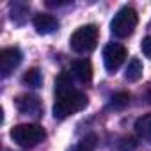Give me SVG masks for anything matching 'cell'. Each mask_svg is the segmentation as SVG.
Segmentation results:
<instances>
[{
	"label": "cell",
	"instance_id": "cell-11",
	"mask_svg": "<svg viewBox=\"0 0 151 151\" xmlns=\"http://www.w3.org/2000/svg\"><path fill=\"white\" fill-rule=\"evenodd\" d=\"M142 71H144L142 62H140L139 59H132V60L128 62V66H126L124 78H126L128 82H137V80L142 77Z\"/></svg>",
	"mask_w": 151,
	"mask_h": 151
},
{
	"label": "cell",
	"instance_id": "cell-5",
	"mask_svg": "<svg viewBox=\"0 0 151 151\" xmlns=\"http://www.w3.org/2000/svg\"><path fill=\"white\" fill-rule=\"evenodd\" d=\"M126 59V48L119 43H109L103 50V64L109 73H116Z\"/></svg>",
	"mask_w": 151,
	"mask_h": 151
},
{
	"label": "cell",
	"instance_id": "cell-6",
	"mask_svg": "<svg viewBox=\"0 0 151 151\" xmlns=\"http://www.w3.org/2000/svg\"><path fill=\"white\" fill-rule=\"evenodd\" d=\"M22 62V52L18 48H4L0 52V73L2 77H9L14 71V68H18Z\"/></svg>",
	"mask_w": 151,
	"mask_h": 151
},
{
	"label": "cell",
	"instance_id": "cell-10",
	"mask_svg": "<svg viewBox=\"0 0 151 151\" xmlns=\"http://www.w3.org/2000/svg\"><path fill=\"white\" fill-rule=\"evenodd\" d=\"M135 132L140 139L151 142V114H144L135 121Z\"/></svg>",
	"mask_w": 151,
	"mask_h": 151
},
{
	"label": "cell",
	"instance_id": "cell-9",
	"mask_svg": "<svg viewBox=\"0 0 151 151\" xmlns=\"http://www.w3.org/2000/svg\"><path fill=\"white\" fill-rule=\"evenodd\" d=\"M34 27L39 34H50L59 27V22L55 16L46 14V13H39L34 16Z\"/></svg>",
	"mask_w": 151,
	"mask_h": 151
},
{
	"label": "cell",
	"instance_id": "cell-7",
	"mask_svg": "<svg viewBox=\"0 0 151 151\" xmlns=\"http://www.w3.org/2000/svg\"><path fill=\"white\" fill-rule=\"evenodd\" d=\"M16 109L22 114H27V116H41V112H43V105H41L39 98L34 96V94L18 96L16 98Z\"/></svg>",
	"mask_w": 151,
	"mask_h": 151
},
{
	"label": "cell",
	"instance_id": "cell-8",
	"mask_svg": "<svg viewBox=\"0 0 151 151\" xmlns=\"http://www.w3.org/2000/svg\"><path fill=\"white\" fill-rule=\"evenodd\" d=\"M71 73L77 77L78 82L82 84H89L93 80V64L89 59H78L75 60L71 66Z\"/></svg>",
	"mask_w": 151,
	"mask_h": 151
},
{
	"label": "cell",
	"instance_id": "cell-2",
	"mask_svg": "<svg viewBox=\"0 0 151 151\" xmlns=\"http://www.w3.org/2000/svg\"><path fill=\"white\" fill-rule=\"evenodd\" d=\"M9 135L20 147H34L39 142H43V139L46 137V132L41 124L25 123V124H16L14 128H11Z\"/></svg>",
	"mask_w": 151,
	"mask_h": 151
},
{
	"label": "cell",
	"instance_id": "cell-4",
	"mask_svg": "<svg viewBox=\"0 0 151 151\" xmlns=\"http://www.w3.org/2000/svg\"><path fill=\"white\" fill-rule=\"evenodd\" d=\"M137 22H139V16H137V11L132 9V7H123L117 11V14L112 18L110 22V30L114 36L117 37H128L135 27H137Z\"/></svg>",
	"mask_w": 151,
	"mask_h": 151
},
{
	"label": "cell",
	"instance_id": "cell-13",
	"mask_svg": "<svg viewBox=\"0 0 151 151\" xmlns=\"http://www.w3.org/2000/svg\"><path fill=\"white\" fill-rule=\"evenodd\" d=\"M96 135L94 133H91V135H86L78 144H77V147H75V151H94L96 149Z\"/></svg>",
	"mask_w": 151,
	"mask_h": 151
},
{
	"label": "cell",
	"instance_id": "cell-3",
	"mask_svg": "<svg viewBox=\"0 0 151 151\" xmlns=\"http://www.w3.org/2000/svg\"><path fill=\"white\" fill-rule=\"evenodd\" d=\"M98 43V27L96 25H84L77 29L69 37V46L77 53H89L96 48Z\"/></svg>",
	"mask_w": 151,
	"mask_h": 151
},
{
	"label": "cell",
	"instance_id": "cell-1",
	"mask_svg": "<svg viewBox=\"0 0 151 151\" xmlns=\"http://www.w3.org/2000/svg\"><path fill=\"white\" fill-rule=\"evenodd\" d=\"M87 96L73 87L71 75L62 71L55 78V103H53V116L55 119H66L87 107Z\"/></svg>",
	"mask_w": 151,
	"mask_h": 151
},
{
	"label": "cell",
	"instance_id": "cell-12",
	"mask_svg": "<svg viewBox=\"0 0 151 151\" xmlns=\"http://www.w3.org/2000/svg\"><path fill=\"white\" fill-rule=\"evenodd\" d=\"M23 84H25V86H29V87H41V84H43L41 71H39L37 68L29 69V71L23 75Z\"/></svg>",
	"mask_w": 151,
	"mask_h": 151
},
{
	"label": "cell",
	"instance_id": "cell-15",
	"mask_svg": "<svg viewBox=\"0 0 151 151\" xmlns=\"http://www.w3.org/2000/svg\"><path fill=\"white\" fill-rule=\"evenodd\" d=\"M140 50H142V53H144L147 59H151V36H146V37L142 39Z\"/></svg>",
	"mask_w": 151,
	"mask_h": 151
},
{
	"label": "cell",
	"instance_id": "cell-14",
	"mask_svg": "<svg viewBox=\"0 0 151 151\" xmlns=\"http://www.w3.org/2000/svg\"><path fill=\"white\" fill-rule=\"evenodd\" d=\"M130 103V94L128 93H116L110 98V107L112 109H124Z\"/></svg>",
	"mask_w": 151,
	"mask_h": 151
}]
</instances>
